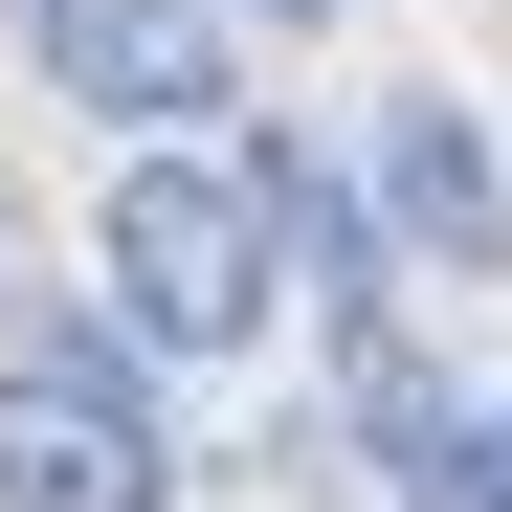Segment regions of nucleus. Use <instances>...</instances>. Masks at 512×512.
Here are the masks:
<instances>
[{
  "instance_id": "nucleus-3",
  "label": "nucleus",
  "mask_w": 512,
  "mask_h": 512,
  "mask_svg": "<svg viewBox=\"0 0 512 512\" xmlns=\"http://www.w3.org/2000/svg\"><path fill=\"white\" fill-rule=\"evenodd\" d=\"M23 45H45V90L112 112L134 156H201V112H223V0H23Z\"/></svg>"
},
{
  "instance_id": "nucleus-1",
  "label": "nucleus",
  "mask_w": 512,
  "mask_h": 512,
  "mask_svg": "<svg viewBox=\"0 0 512 512\" xmlns=\"http://www.w3.org/2000/svg\"><path fill=\"white\" fill-rule=\"evenodd\" d=\"M90 268H112V334H156V357H245L268 290H290L268 156H134L112 223H90Z\"/></svg>"
},
{
  "instance_id": "nucleus-6",
  "label": "nucleus",
  "mask_w": 512,
  "mask_h": 512,
  "mask_svg": "<svg viewBox=\"0 0 512 512\" xmlns=\"http://www.w3.org/2000/svg\"><path fill=\"white\" fill-rule=\"evenodd\" d=\"M268 23H334V0H268Z\"/></svg>"
},
{
  "instance_id": "nucleus-2",
  "label": "nucleus",
  "mask_w": 512,
  "mask_h": 512,
  "mask_svg": "<svg viewBox=\"0 0 512 512\" xmlns=\"http://www.w3.org/2000/svg\"><path fill=\"white\" fill-rule=\"evenodd\" d=\"M0 512H179V446L112 357H0Z\"/></svg>"
},
{
  "instance_id": "nucleus-5",
  "label": "nucleus",
  "mask_w": 512,
  "mask_h": 512,
  "mask_svg": "<svg viewBox=\"0 0 512 512\" xmlns=\"http://www.w3.org/2000/svg\"><path fill=\"white\" fill-rule=\"evenodd\" d=\"M468 512H512V401H490V446H468Z\"/></svg>"
},
{
  "instance_id": "nucleus-4",
  "label": "nucleus",
  "mask_w": 512,
  "mask_h": 512,
  "mask_svg": "<svg viewBox=\"0 0 512 512\" xmlns=\"http://www.w3.org/2000/svg\"><path fill=\"white\" fill-rule=\"evenodd\" d=\"M379 201H401L423 245H512V156H490L468 112H401V134H379Z\"/></svg>"
}]
</instances>
